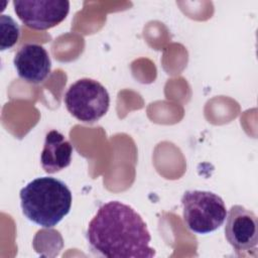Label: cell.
Segmentation results:
<instances>
[{
  "label": "cell",
  "instance_id": "6da1fadb",
  "mask_svg": "<svg viewBox=\"0 0 258 258\" xmlns=\"http://www.w3.org/2000/svg\"><path fill=\"white\" fill-rule=\"evenodd\" d=\"M91 248L108 258H151L150 233L141 216L118 201L102 205L87 229Z\"/></svg>",
  "mask_w": 258,
  "mask_h": 258
},
{
  "label": "cell",
  "instance_id": "7a4b0ae2",
  "mask_svg": "<svg viewBox=\"0 0 258 258\" xmlns=\"http://www.w3.org/2000/svg\"><path fill=\"white\" fill-rule=\"evenodd\" d=\"M20 205L23 215L43 228L56 226L72 207V191L68 185L54 177L41 176L21 188Z\"/></svg>",
  "mask_w": 258,
  "mask_h": 258
},
{
  "label": "cell",
  "instance_id": "3957f363",
  "mask_svg": "<svg viewBox=\"0 0 258 258\" xmlns=\"http://www.w3.org/2000/svg\"><path fill=\"white\" fill-rule=\"evenodd\" d=\"M182 218L186 228L196 234H209L225 222L227 209L223 199L208 190H186L181 197Z\"/></svg>",
  "mask_w": 258,
  "mask_h": 258
},
{
  "label": "cell",
  "instance_id": "277c9868",
  "mask_svg": "<svg viewBox=\"0 0 258 258\" xmlns=\"http://www.w3.org/2000/svg\"><path fill=\"white\" fill-rule=\"evenodd\" d=\"M67 110L79 121L94 123L109 110L110 96L98 81L84 78L72 84L64 94Z\"/></svg>",
  "mask_w": 258,
  "mask_h": 258
},
{
  "label": "cell",
  "instance_id": "5b68a950",
  "mask_svg": "<svg viewBox=\"0 0 258 258\" xmlns=\"http://www.w3.org/2000/svg\"><path fill=\"white\" fill-rule=\"evenodd\" d=\"M13 7L18 18L29 28L46 30L62 22L69 14L67 0H14Z\"/></svg>",
  "mask_w": 258,
  "mask_h": 258
},
{
  "label": "cell",
  "instance_id": "8992f818",
  "mask_svg": "<svg viewBox=\"0 0 258 258\" xmlns=\"http://www.w3.org/2000/svg\"><path fill=\"white\" fill-rule=\"evenodd\" d=\"M225 237L237 253L255 250L258 244V222L254 212L240 205L232 206L226 217Z\"/></svg>",
  "mask_w": 258,
  "mask_h": 258
},
{
  "label": "cell",
  "instance_id": "52a82bcc",
  "mask_svg": "<svg viewBox=\"0 0 258 258\" xmlns=\"http://www.w3.org/2000/svg\"><path fill=\"white\" fill-rule=\"evenodd\" d=\"M13 63L19 78L30 84H39L50 74L49 55L39 44L26 43L22 45L15 53Z\"/></svg>",
  "mask_w": 258,
  "mask_h": 258
},
{
  "label": "cell",
  "instance_id": "ba28073f",
  "mask_svg": "<svg viewBox=\"0 0 258 258\" xmlns=\"http://www.w3.org/2000/svg\"><path fill=\"white\" fill-rule=\"evenodd\" d=\"M73 145L63 134L56 130H50L45 135L43 148L40 155V163L47 173L58 172L71 164Z\"/></svg>",
  "mask_w": 258,
  "mask_h": 258
},
{
  "label": "cell",
  "instance_id": "9c48e42d",
  "mask_svg": "<svg viewBox=\"0 0 258 258\" xmlns=\"http://www.w3.org/2000/svg\"><path fill=\"white\" fill-rule=\"evenodd\" d=\"M0 30H1V44L0 49L5 50L11 48L18 40L20 29L15 20L9 15H1L0 17Z\"/></svg>",
  "mask_w": 258,
  "mask_h": 258
}]
</instances>
